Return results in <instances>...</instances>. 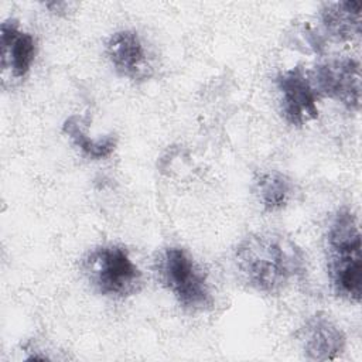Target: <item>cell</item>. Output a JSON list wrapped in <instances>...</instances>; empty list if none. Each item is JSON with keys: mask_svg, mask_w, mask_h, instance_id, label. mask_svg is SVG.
Listing matches in <instances>:
<instances>
[{"mask_svg": "<svg viewBox=\"0 0 362 362\" xmlns=\"http://www.w3.org/2000/svg\"><path fill=\"white\" fill-rule=\"evenodd\" d=\"M233 264L245 284L266 294L283 291L307 272L301 247L279 232L245 236L233 250Z\"/></svg>", "mask_w": 362, "mask_h": 362, "instance_id": "cell-1", "label": "cell"}, {"mask_svg": "<svg viewBox=\"0 0 362 362\" xmlns=\"http://www.w3.org/2000/svg\"><path fill=\"white\" fill-rule=\"evenodd\" d=\"M325 250L328 276L335 294L358 304L362 294L361 230L352 209L341 208L329 219Z\"/></svg>", "mask_w": 362, "mask_h": 362, "instance_id": "cell-2", "label": "cell"}, {"mask_svg": "<svg viewBox=\"0 0 362 362\" xmlns=\"http://www.w3.org/2000/svg\"><path fill=\"white\" fill-rule=\"evenodd\" d=\"M81 269L93 290L107 298L132 297L143 286L141 270L120 245L107 243L90 249L83 256Z\"/></svg>", "mask_w": 362, "mask_h": 362, "instance_id": "cell-3", "label": "cell"}, {"mask_svg": "<svg viewBox=\"0 0 362 362\" xmlns=\"http://www.w3.org/2000/svg\"><path fill=\"white\" fill-rule=\"evenodd\" d=\"M156 270L161 284L182 308L201 311L212 304L206 274L185 249L165 247L157 257Z\"/></svg>", "mask_w": 362, "mask_h": 362, "instance_id": "cell-4", "label": "cell"}, {"mask_svg": "<svg viewBox=\"0 0 362 362\" xmlns=\"http://www.w3.org/2000/svg\"><path fill=\"white\" fill-rule=\"evenodd\" d=\"M313 85L318 95L337 100L351 112L361 106V64L354 58H331L315 66Z\"/></svg>", "mask_w": 362, "mask_h": 362, "instance_id": "cell-5", "label": "cell"}, {"mask_svg": "<svg viewBox=\"0 0 362 362\" xmlns=\"http://www.w3.org/2000/svg\"><path fill=\"white\" fill-rule=\"evenodd\" d=\"M276 86L281 115L288 124L301 127L318 117V93L301 65L280 72L276 76Z\"/></svg>", "mask_w": 362, "mask_h": 362, "instance_id": "cell-6", "label": "cell"}, {"mask_svg": "<svg viewBox=\"0 0 362 362\" xmlns=\"http://www.w3.org/2000/svg\"><path fill=\"white\" fill-rule=\"evenodd\" d=\"M106 55L115 71L133 82H141L153 75L148 51L134 30H119L106 41Z\"/></svg>", "mask_w": 362, "mask_h": 362, "instance_id": "cell-7", "label": "cell"}, {"mask_svg": "<svg viewBox=\"0 0 362 362\" xmlns=\"http://www.w3.org/2000/svg\"><path fill=\"white\" fill-rule=\"evenodd\" d=\"M304 356L310 361L324 362L339 358L346 346V337L338 324L324 313L311 315L300 332Z\"/></svg>", "mask_w": 362, "mask_h": 362, "instance_id": "cell-8", "label": "cell"}, {"mask_svg": "<svg viewBox=\"0 0 362 362\" xmlns=\"http://www.w3.org/2000/svg\"><path fill=\"white\" fill-rule=\"evenodd\" d=\"M37 42L31 33L23 30L16 18H7L0 30V58L3 72L20 79L24 78L35 59Z\"/></svg>", "mask_w": 362, "mask_h": 362, "instance_id": "cell-9", "label": "cell"}, {"mask_svg": "<svg viewBox=\"0 0 362 362\" xmlns=\"http://www.w3.org/2000/svg\"><path fill=\"white\" fill-rule=\"evenodd\" d=\"M362 7L358 0L324 3L320 20L325 34L338 42H349L361 35Z\"/></svg>", "mask_w": 362, "mask_h": 362, "instance_id": "cell-10", "label": "cell"}, {"mask_svg": "<svg viewBox=\"0 0 362 362\" xmlns=\"http://www.w3.org/2000/svg\"><path fill=\"white\" fill-rule=\"evenodd\" d=\"M253 184L257 201L266 212L281 211L288 205L294 194L291 178L277 170L260 171Z\"/></svg>", "mask_w": 362, "mask_h": 362, "instance_id": "cell-11", "label": "cell"}, {"mask_svg": "<svg viewBox=\"0 0 362 362\" xmlns=\"http://www.w3.org/2000/svg\"><path fill=\"white\" fill-rule=\"evenodd\" d=\"M82 124V119L78 115H71L62 123V133L85 157L90 160H105L112 156L117 146V137L115 134L90 137Z\"/></svg>", "mask_w": 362, "mask_h": 362, "instance_id": "cell-12", "label": "cell"}]
</instances>
